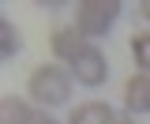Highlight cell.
<instances>
[{"mask_svg":"<svg viewBox=\"0 0 150 124\" xmlns=\"http://www.w3.org/2000/svg\"><path fill=\"white\" fill-rule=\"evenodd\" d=\"M34 124H68V120H56V117H49L45 109H38V120Z\"/></svg>","mask_w":150,"mask_h":124,"instance_id":"cell-11","label":"cell"},{"mask_svg":"<svg viewBox=\"0 0 150 124\" xmlns=\"http://www.w3.org/2000/svg\"><path fill=\"white\" fill-rule=\"evenodd\" d=\"M135 15L150 23V0H139V4H135Z\"/></svg>","mask_w":150,"mask_h":124,"instance_id":"cell-10","label":"cell"},{"mask_svg":"<svg viewBox=\"0 0 150 124\" xmlns=\"http://www.w3.org/2000/svg\"><path fill=\"white\" fill-rule=\"evenodd\" d=\"M131 60H135V68L139 71H150V30H139V34H131Z\"/></svg>","mask_w":150,"mask_h":124,"instance_id":"cell-9","label":"cell"},{"mask_svg":"<svg viewBox=\"0 0 150 124\" xmlns=\"http://www.w3.org/2000/svg\"><path fill=\"white\" fill-rule=\"evenodd\" d=\"M124 109L131 117L139 113H150V71H139L124 83Z\"/></svg>","mask_w":150,"mask_h":124,"instance_id":"cell-6","label":"cell"},{"mask_svg":"<svg viewBox=\"0 0 150 124\" xmlns=\"http://www.w3.org/2000/svg\"><path fill=\"white\" fill-rule=\"evenodd\" d=\"M15 53H23V34L15 30V23H11V19H0V56H4V60H11Z\"/></svg>","mask_w":150,"mask_h":124,"instance_id":"cell-8","label":"cell"},{"mask_svg":"<svg viewBox=\"0 0 150 124\" xmlns=\"http://www.w3.org/2000/svg\"><path fill=\"white\" fill-rule=\"evenodd\" d=\"M116 124H139V120H135V117H124V120H116Z\"/></svg>","mask_w":150,"mask_h":124,"instance_id":"cell-12","label":"cell"},{"mask_svg":"<svg viewBox=\"0 0 150 124\" xmlns=\"http://www.w3.org/2000/svg\"><path fill=\"white\" fill-rule=\"evenodd\" d=\"M120 4L116 0H79L71 11V26L79 34L86 38V41H98V38H105L116 26V19H120Z\"/></svg>","mask_w":150,"mask_h":124,"instance_id":"cell-2","label":"cell"},{"mask_svg":"<svg viewBox=\"0 0 150 124\" xmlns=\"http://www.w3.org/2000/svg\"><path fill=\"white\" fill-rule=\"evenodd\" d=\"M71 79L79 87H86V90L105 87V79H109V60H105V53H101L98 45H90V49L71 64Z\"/></svg>","mask_w":150,"mask_h":124,"instance_id":"cell-3","label":"cell"},{"mask_svg":"<svg viewBox=\"0 0 150 124\" xmlns=\"http://www.w3.org/2000/svg\"><path fill=\"white\" fill-rule=\"evenodd\" d=\"M68 124H116V113H112L109 102L90 98V102H79V105H71Z\"/></svg>","mask_w":150,"mask_h":124,"instance_id":"cell-5","label":"cell"},{"mask_svg":"<svg viewBox=\"0 0 150 124\" xmlns=\"http://www.w3.org/2000/svg\"><path fill=\"white\" fill-rule=\"evenodd\" d=\"M71 68H64V64H38L30 75H26V98L34 102V105H41L45 113L56 105H68L71 102Z\"/></svg>","mask_w":150,"mask_h":124,"instance_id":"cell-1","label":"cell"},{"mask_svg":"<svg viewBox=\"0 0 150 124\" xmlns=\"http://www.w3.org/2000/svg\"><path fill=\"white\" fill-rule=\"evenodd\" d=\"M34 120H38V109L26 98H15V94L0 98V124H34Z\"/></svg>","mask_w":150,"mask_h":124,"instance_id":"cell-7","label":"cell"},{"mask_svg":"<svg viewBox=\"0 0 150 124\" xmlns=\"http://www.w3.org/2000/svg\"><path fill=\"white\" fill-rule=\"evenodd\" d=\"M49 45H53V56H56V64L71 68V64H75V60H79L83 53H86V49H90L94 41H86V38H83V34H79V30L71 26V23H68V26H56V30H53Z\"/></svg>","mask_w":150,"mask_h":124,"instance_id":"cell-4","label":"cell"}]
</instances>
